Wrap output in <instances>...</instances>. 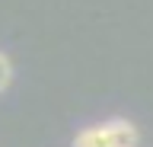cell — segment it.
I'll return each mask as SVG.
<instances>
[{
	"instance_id": "1",
	"label": "cell",
	"mask_w": 153,
	"mask_h": 147,
	"mask_svg": "<svg viewBox=\"0 0 153 147\" xmlns=\"http://www.w3.org/2000/svg\"><path fill=\"white\" fill-rule=\"evenodd\" d=\"M105 128H108L112 147H137V141H140L137 128H134L128 118H112V122H105Z\"/></svg>"
},
{
	"instance_id": "2",
	"label": "cell",
	"mask_w": 153,
	"mask_h": 147,
	"mask_svg": "<svg viewBox=\"0 0 153 147\" xmlns=\"http://www.w3.org/2000/svg\"><path fill=\"white\" fill-rule=\"evenodd\" d=\"M74 147H112V137H108L105 122H102V125H89V128H83V131L74 137Z\"/></svg>"
},
{
	"instance_id": "3",
	"label": "cell",
	"mask_w": 153,
	"mask_h": 147,
	"mask_svg": "<svg viewBox=\"0 0 153 147\" xmlns=\"http://www.w3.org/2000/svg\"><path fill=\"white\" fill-rule=\"evenodd\" d=\"M10 83H13V61L0 51V93H3Z\"/></svg>"
}]
</instances>
